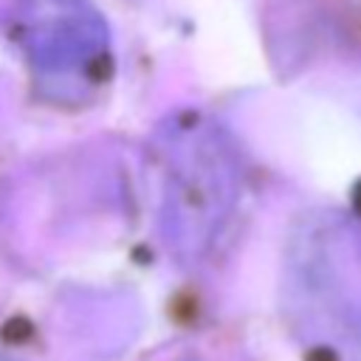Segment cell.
<instances>
[{
    "mask_svg": "<svg viewBox=\"0 0 361 361\" xmlns=\"http://www.w3.org/2000/svg\"><path fill=\"white\" fill-rule=\"evenodd\" d=\"M0 361H14V358H11V355H6V353L0 350Z\"/></svg>",
    "mask_w": 361,
    "mask_h": 361,
    "instance_id": "6da1fadb",
    "label": "cell"
}]
</instances>
